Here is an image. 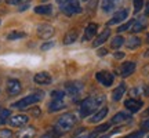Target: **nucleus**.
I'll return each mask as SVG.
<instances>
[{"label": "nucleus", "instance_id": "9b49d317", "mask_svg": "<svg viewBox=\"0 0 149 138\" xmlns=\"http://www.w3.org/2000/svg\"><path fill=\"white\" fill-rule=\"evenodd\" d=\"M146 24H148L146 17H141V18H138V20H134V24L131 25V28H130V32L131 33L142 32L145 28H146Z\"/></svg>", "mask_w": 149, "mask_h": 138}, {"label": "nucleus", "instance_id": "4c0bfd02", "mask_svg": "<svg viewBox=\"0 0 149 138\" xmlns=\"http://www.w3.org/2000/svg\"><path fill=\"white\" fill-rule=\"evenodd\" d=\"M54 44H55L54 42H46V43H43L40 48H42L43 51H46V50H50L51 47H54Z\"/></svg>", "mask_w": 149, "mask_h": 138}, {"label": "nucleus", "instance_id": "72a5a7b5", "mask_svg": "<svg viewBox=\"0 0 149 138\" xmlns=\"http://www.w3.org/2000/svg\"><path fill=\"white\" fill-rule=\"evenodd\" d=\"M144 135H145V131L144 130H139V131H135V133L128 134V135H126L124 138H144Z\"/></svg>", "mask_w": 149, "mask_h": 138}, {"label": "nucleus", "instance_id": "f8f14e48", "mask_svg": "<svg viewBox=\"0 0 149 138\" xmlns=\"http://www.w3.org/2000/svg\"><path fill=\"white\" fill-rule=\"evenodd\" d=\"M28 122H29V117L26 115H15V116L10 117V120H8V123L13 127H22V126L28 124Z\"/></svg>", "mask_w": 149, "mask_h": 138}, {"label": "nucleus", "instance_id": "473e14b6", "mask_svg": "<svg viewBox=\"0 0 149 138\" xmlns=\"http://www.w3.org/2000/svg\"><path fill=\"white\" fill-rule=\"evenodd\" d=\"M51 97H53V100H64L65 93L61 90H55L51 93Z\"/></svg>", "mask_w": 149, "mask_h": 138}, {"label": "nucleus", "instance_id": "5701e85b", "mask_svg": "<svg viewBox=\"0 0 149 138\" xmlns=\"http://www.w3.org/2000/svg\"><path fill=\"white\" fill-rule=\"evenodd\" d=\"M76 40H77V31L72 29V31H69V32L65 35V37H64V44H65V46H69V44L74 43Z\"/></svg>", "mask_w": 149, "mask_h": 138}, {"label": "nucleus", "instance_id": "a211bd4d", "mask_svg": "<svg viewBox=\"0 0 149 138\" xmlns=\"http://www.w3.org/2000/svg\"><path fill=\"white\" fill-rule=\"evenodd\" d=\"M131 120V116L126 113V112H119L116 113L115 116L112 117V123L113 124H120V123H126V122H130Z\"/></svg>", "mask_w": 149, "mask_h": 138}, {"label": "nucleus", "instance_id": "a18cd8bd", "mask_svg": "<svg viewBox=\"0 0 149 138\" xmlns=\"http://www.w3.org/2000/svg\"><path fill=\"white\" fill-rule=\"evenodd\" d=\"M145 17H149V1L145 6Z\"/></svg>", "mask_w": 149, "mask_h": 138}, {"label": "nucleus", "instance_id": "f03ea898", "mask_svg": "<svg viewBox=\"0 0 149 138\" xmlns=\"http://www.w3.org/2000/svg\"><path fill=\"white\" fill-rule=\"evenodd\" d=\"M76 123H77V117H76V115L68 112V113H64L61 117H58L57 124H55V128L59 130V131H62V133H65V131L72 130V128L76 126Z\"/></svg>", "mask_w": 149, "mask_h": 138}, {"label": "nucleus", "instance_id": "a878e982", "mask_svg": "<svg viewBox=\"0 0 149 138\" xmlns=\"http://www.w3.org/2000/svg\"><path fill=\"white\" fill-rule=\"evenodd\" d=\"M26 37L25 32H18V31H13L11 33L7 35V40H18V39H24Z\"/></svg>", "mask_w": 149, "mask_h": 138}, {"label": "nucleus", "instance_id": "bb28decb", "mask_svg": "<svg viewBox=\"0 0 149 138\" xmlns=\"http://www.w3.org/2000/svg\"><path fill=\"white\" fill-rule=\"evenodd\" d=\"M61 13H64L65 15H68V17L73 15V11H72V8H70L68 0H65V1H62V3H61Z\"/></svg>", "mask_w": 149, "mask_h": 138}, {"label": "nucleus", "instance_id": "a19ab883", "mask_svg": "<svg viewBox=\"0 0 149 138\" xmlns=\"http://www.w3.org/2000/svg\"><path fill=\"white\" fill-rule=\"evenodd\" d=\"M113 57L116 59H122V58H124V53H122V51H116V53L113 54Z\"/></svg>", "mask_w": 149, "mask_h": 138}, {"label": "nucleus", "instance_id": "ddd939ff", "mask_svg": "<svg viewBox=\"0 0 149 138\" xmlns=\"http://www.w3.org/2000/svg\"><path fill=\"white\" fill-rule=\"evenodd\" d=\"M135 62L133 61H128V62H124L122 65V68H120V73H122L123 77H128V76H131V75L135 72Z\"/></svg>", "mask_w": 149, "mask_h": 138}, {"label": "nucleus", "instance_id": "20e7f679", "mask_svg": "<svg viewBox=\"0 0 149 138\" xmlns=\"http://www.w3.org/2000/svg\"><path fill=\"white\" fill-rule=\"evenodd\" d=\"M36 32H37V36L40 37V39L47 40V39L54 36L55 29H54V26H51L50 24H40V25L36 28Z\"/></svg>", "mask_w": 149, "mask_h": 138}, {"label": "nucleus", "instance_id": "6e6552de", "mask_svg": "<svg viewBox=\"0 0 149 138\" xmlns=\"http://www.w3.org/2000/svg\"><path fill=\"white\" fill-rule=\"evenodd\" d=\"M83 90V84L81 82H69L66 83V93L70 97H79Z\"/></svg>", "mask_w": 149, "mask_h": 138}, {"label": "nucleus", "instance_id": "58836bf2", "mask_svg": "<svg viewBox=\"0 0 149 138\" xmlns=\"http://www.w3.org/2000/svg\"><path fill=\"white\" fill-rule=\"evenodd\" d=\"M141 128H142L144 131H149V119H146V120H144V122H142Z\"/></svg>", "mask_w": 149, "mask_h": 138}, {"label": "nucleus", "instance_id": "7c9ffc66", "mask_svg": "<svg viewBox=\"0 0 149 138\" xmlns=\"http://www.w3.org/2000/svg\"><path fill=\"white\" fill-rule=\"evenodd\" d=\"M144 1L145 0H133L134 3V13L137 14V13H139V11L144 8Z\"/></svg>", "mask_w": 149, "mask_h": 138}, {"label": "nucleus", "instance_id": "e433bc0d", "mask_svg": "<svg viewBox=\"0 0 149 138\" xmlns=\"http://www.w3.org/2000/svg\"><path fill=\"white\" fill-rule=\"evenodd\" d=\"M11 135H13L11 130H7V128H4V130H0V138H10Z\"/></svg>", "mask_w": 149, "mask_h": 138}, {"label": "nucleus", "instance_id": "6e6d98bb", "mask_svg": "<svg viewBox=\"0 0 149 138\" xmlns=\"http://www.w3.org/2000/svg\"><path fill=\"white\" fill-rule=\"evenodd\" d=\"M0 1H1V0H0Z\"/></svg>", "mask_w": 149, "mask_h": 138}, {"label": "nucleus", "instance_id": "412c9836", "mask_svg": "<svg viewBox=\"0 0 149 138\" xmlns=\"http://www.w3.org/2000/svg\"><path fill=\"white\" fill-rule=\"evenodd\" d=\"M33 10H35L36 14H40V15H48V14L53 13V6L51 4H40V6H36Z\"/></svg>", "mask_w": 149, "mask_h": 138}, {"label": "nucleus", "instance_id": "7ed1b4c3", "mask_svg": "<svg viewBox=\"0 0 149 138\" xmlns=\"http://www.w3.org/2000/svg\"><path fill=\"white\" fill-rule=\"evenodd\" d=\"M42 95H43L42 93H33V94H29V95H26L25 98H22V100H19V101L14 102V104L11 105V108L24 111V109L29 108L31 105H33V104H36V102L40 101V100H42Z\"/></svg>", "mask_w": 149, "mask_h": 138}, {"label": "nucleus", "instance_id": "864d4df0", "mask_svg": "<svg viewBox=\"0 0 149 138\" xmlns=\"http://www.w3.org/2000/svg\"><path fill=\"white\" fill-rule=\"evenodd\" d=\"M148 138H149V135H148Z\"/></svg>", "mask_w": 149, "mask_h": 138}, {"label": "nucleus", "instance_id": "5fc2aeb1", "mask_svg": "<svg viewBox=\"0 0 149 138\" xmlns=\"http://www.w3.org/2000/svg\"><path fill=\"white\" fill-rule=\"evenodd\" d=\"M0 111H1V109H0Z\"/></svg>", "mask_w": 149, "mask_h": 138}, {"label": "nucleus", "instance_id": "4be33fe9", "mask_svg": "<svg viewBox=\"0 0 149 138\" xmlns=\"http://www.w3.org/2000/svg\"><path fill=\"white\" fill-rule=\"evenodd\" d=\"M35 135H36L35 127H26L17 133V138H33Z\"/></svg>", "mask_w": 149, "mask_h": 138}, {"label": "nucleus", "instance_id": "2eb2a0df", "mask_svg": "<svg viewBox=\"0 0 149 138\" xmlns=\"http://www.w3.org/2000/svg\"><path fill=\"white\" fill-rule=\"evenodd\" d=\"M120 3H122V0H102L101 8L104 13H112Z\"/></svg>", "mask_w": 149, "mask_h": 138}, {"label": "nucleus", "instance_id": "9d476101", "mask_svg": "<svg viewBox=\"0 0 149 138\" xmlns=\"http://www.w3.org/2000/svg\"><path fill=\"white\" fill-rule=\"evenodd\" d=\"M33 82L36 84H50L53 82V77L48 72H39L33 76Z\"/></svg>", "mask_w": 149, "mask_h": 138}, {"label": "nucleus", "instance_id": "c85d7f7f", "mask_svg": "<svg viewBox=\"0 0 149 138\" xmlns=\"http://www.w3.org/2000/svg\"><path fill=\"white\" fill-rule=\"evenodd\" d=\"M142 94H145V89L144 87H134L133 90H130V95L131 98H137V97H141Z\"/></svg>", "mask_w": 149, "mask_h": 138}, {"label": "nucleus", "instance_id": "cd10ccee", "mask_svg": "<svg viewBox=\"0 0 149 138\" xmlns=\"http://www.w3.org/2000/svg\"><path fill=\"white\" fill-rule=\"evenodd\" d=\"M123 43H124V39H123V36H115L113 39H112V42H111V47L112 48H119V47H122L123 46Z\"/></svg>", "mask_w": 149, "mask_h": 138}, {"label": "nucleus", "instance_id": "de8ad7c7", "mask_svg": "<svg viewBox=\"0 0 149 138\" xmlns=\"http://www.w3.org/2000/svg\"><path fill=\"white\" fill-rule=\"evenodd\" d=\"M145 57H146V58H149V48L145 51Z\"/></svg>", "mask_w": 149, "mask_h": 138}, {"label": "nucleus", "instance_id": "ea45409f", "mask_svg": "<svg viewBox=\"0 0 149 138\" xmlns=\"http://www.w3.org/2000/svg\"><path fill=\"white\" fill-rule=\"evenodd\" d=\"M87 3H88V7H90L91 10H94V8L97 7V3H98V0H88Z\"/></svg>", "mask_w": 149, "mask_h": 138}, {"label": "nucleus", "instance_id": "603ef678", "mask_svg": "<svg viewBox=\"0 0 149 138\" xmlns=\"http://www.w3.org/2000/svg\"><path fill=\"white\" fill-rule=\"evenodd\" d=\"M42 1H47V0H42Z\"/></svg>", "mask_w": 149, "mask_h": 138}, {"label": "nucleus", "instance_id": "c9c22d12", "mask_svg": "<svg viewBox=\"0 0 149 138\" xmlns=\"http://www.w3.org/2000/svg\"><path fill=\"white\" fill-rule=\"evenodd\" d=\"M109 127H111V124L109 123H105V124H102V126H98V127L95 128V133H104V131H107V130H109Z\"/></svg>", "mask_w": 149, "mask_h": 138}, {"label": "nucleus", "instance_id": "3c124183", "mask_svg": "<svg viewBox=\"0 0 149 138\" xmlns=\"http://www.w3.org/2000/svg\"><path fill=\"white\" fill-rule=\"evenodd\" d=\"M81 1H88V0H81Z\"/></svg>", "mask_w": 149, "mask_h": 138}, {"label": "nucleus", "instance_id": "423d86ee", "mask_svg": "<svg viewBox=\"0 0 149 138\" xmlns=\"http://www.w3.org/2000/svg\"><path fill=\"white\" fill-rule=\"evenodd\" d=\"M22 91V84L19 80L17 79H8L7 80V93L8 95H18Z\"/></svg>", "mask_w": 149, "mask_h": 138}, {"label": "nucleus", "instance_id": "1a4fd4ad", "mask_svg": "<svg viewBox=\"0 0 149 138\" xmlns=\"http://www.w3.org/2000/svg\"><path fill=\"white\" fill-rule=\"evenodd\" d=\"M95 79L98 80L102 86H105V87H109V86L113 84V75L107 72V70L98 72V73L95 75Z\"/></svg>", "mask_w": 149, "mask_h": 138}, {"label": "nucleus", "instance_id": "49530a36", "mask_svg": "<svg viewBox=\"0 0 149 138\" xmlns=\"http://www.w3.org/2000/svg\"><path fill=\"white\" fill-rule=\"evenodd\" d=\"M145 94H146V95L149 97V86H148V87H146V89H145Z\"/></svg>", "mask_w": 149, "mask_h": 138}, {"label": "nucleus", "instance_id": "c03bdc74", "mask_svg": "<svg viewBox=\"0 0 149 138\" xmlns=\"http://www.w3.org/2000/svg\"><path fill=\"white\" fill-rule=\"evenodd\" d=\"M97 137V133L94 131L93 134H88V135H81V137H77V138H95Z\"/></svg>", "mask_w": 149, "mask_h": 138}, {"label": "nucleus", "instance_id": "dca6fc26", "mask_svg": "<svg viewBox=\"0 0 149 138\" xmlns=\"http://www.w3.org/2000/svg\"><path fill=\"white\" fill-rule=\"evenodd\" d=\"M108 112H109L108 108H101V109H98V111H95L93 113L91 119H88V122L90 123H100L101 120H104V119L107 117Z\"/></svg>", "mask_w": 149, "mask_h": 138}, {"label": "nucleus", "instance_id": "b1692460", "mask_svg": "<svg viewBox=\"0 0 149 138\" xmlns=\"http://www.w3.org/2000/svg\"><path fill=\"white\" fill-rule=\"evenodd\" d=\"M141 43H142V40H141L139 37L133 36V37H130V39H128L127 47L130 48V50H135V48H138L139 46H141Z\"/></svg>", "mask_w": 149, "mask_h": 138}, {"label": "nucleus", "instance_id": "09e8293b", "mask_svg": "<svg viewBox=\"0 0 149 138\" xmlns=\"http://www.w3.org/2000/svg\"><path fill=\"white\" fill-rule=\"evenodd\" d=\"M146 43H148V44H149V33H148V35H146Z\"/></svg>", "mask_w": 149, "mask_h": 138}, {"label": "nucleus", "instance_id": "6ab92c4d", "mask_svg": "<svg viewBox=\"0 0 149 138\" xmlns=\"http://www.w3.org/2000/svg\"><path fill=\"white\" fill-rule=\"evenodd\" d=\"M126 91H127V87H126V84H124V83L119 84L116 89L113 90V93H112V98H113V101H120Z\"/></svg>", "mask_w": 149, "mask_h": 138}, {"label": "nucleus", "instance_id": "2f4dec72", "mask_svg": "<svg viewBox=\"0 0 149 138\" xmlns=\"http://www.w3.org/2000/svg\"><path fill=\"white\" fill-rule=\"evenodd\" d=\"M10 116H11L10 109H3V111H0V123H6L7 117H10Z\"/></svg>", "mask_w": 149, "mask_h": 138}, {"label": "nucleus", "instance_id": "79ce46f5", "mask_svg": "<svg viewBox=\"0 0 149 138\" xmlns=\"http://www.w3.org/2000/svg\"><path fill=\"white\" fill-rule=\"evenodd\" d=\"M29 8V3H25V4H21L19 6V8H18V11H25Z\"/></svg>", "mask_w": 149, "mask_h": 138}, {"label": "nucleus", "instance_id": "f704fd0d", "mask_svg": "<svg viewBox=\"0 0 149 138\" xmlns=\"http://www.w3.org/2000/svg\"><path fill=\"white\" fill-rule=\"evenodd\" d=\"M8 4H14V6H21L25 3H31V0H7Z\"/></svg>", "mask_w": 149, "mask_h": 138}, {"label": "nucleus", "instance_id": "f257e3e1", "mask_svg": "<svg viewBox=\"0 0 149 138\" xmlns=\"http://www.w3.org/2000/svg\"><path fill=\"white\" fill-rule=\"evenodd\" d=\"M105 102V95H93L86 98L84 101H81L80 104V116L87 117L90 116L91 113H94L95 111H98V108H101V105Z\"/></svg>", "mask_w": 149, "mask_h": 138}, {"label": "nucleus", "instance_id": "0eeeda50", "mask_svg": "<svg viewBox=\"0 0 149 138\" xmlns=\"http://www.w3.org/2000/svg\"><path fill=\"white\" fill-rule=\"evenodd\" d=\"M128 17V10L127 8H122V10H117V13H115V15L112 17L111 20L108 21V26H112V25H117L120 22L126 21Z\"/></svg>", "mask_w": 149, "mask_h": 138}, {"label": "nucleus", "instance_id": "393cba45", "mask_svg": "<svg viewBox=\"0 0 149 138\" xmlns=\"http://www.w3.org/2000/svg\"><path fill=\"white\" fill-rule=\"evenodd\" d=\"M68 3H69L70 8L73 11V14H80V13L83 11V8H81V6H80V3H79V0H68Z\"/></svg>", "mask_w": 149, "mask_h": 138}, {"label": "nucleus", "instance_id": "8fccbe9b", "mask_svg": "<svg viewBox=\"0 0 149 138\" xmlns=\"http://www.w3.org/2000/svg\"><path fill=\"white\" fill-rule=\"evenodd\" d=\"M62 1H65V0H57V3H59V4H61Z\"/></svg>", "mask_w": 149, "mask_h": 138}, {"label": "nucleus", "instance_id": "aec40b11", "mask_svg": "<svg viewBox=\"0 0 149 138\" xmlns=\"http://www.w3.org/2000/svg\"><path fill=\"white\" fill-rule=\"evenodd\" d=\"M65 106L66 105H65L64 100H53V101L50 102V105H48V112L54 113V112H58L61 109H64Z\"/></svg>", "mask_w": 149, "mask_h": 138}, {"label": "nucleus", "instance_id": "f3484780", "mask_svg": "<svg viewBox=\"0 0 149 138\" xmlns=\"http://www.w3.org/2000/svg\"><path fill=\"white\" fill-rule=\"evenodd\" d=\"M109 36H111V31H109V29H105L104 32H101L95 39H94L93 46H94V47H100V46H102V44L109 39Z\"/></svg>", "mask_w": 149, "mask_h": 138}, {"label": "nucleus", "instance_id": "4d7b16f0", "mask_svg": "<svg viewBox=\"0 0 149 138\" xmlns=\"http://www.w3.org/2000/svg\"><path fill=\"white\" fill-rule=\"evenodd\" d=\"M0 24H1V22H0Z\"/></svg>", "mask_w": 149, "mask_h": 138}, {"label": "nucleus", "instance_id": "39448f33", "mask_svg": "<svg viewBox=\"0 0 149 138\" xmlns=\"http://www.w3.org/2000/svg\"><path fill=\"white\" fill-rule=\"evenodd\" d=\"M144 105V102L138 100V98H128L124 101V106H126V109H127L130 113H137L139 112V109L142 108Z\"/></svg>", "mask_w": 149, "mask_h": 138}, {"label": "nucleus", "instance_id": "c756f323", "mask_svg": "<svg viewBox=\"0 0 149 138\" xmlns=\"http://www.w3.org/2000/svg\"><path fill=\"white\" fill-rule=\"evenodd\" d=\"M133 24H134V20H130L128 22L123 24V25H120V26H117V32L122 33V32H126V31H130V28H131Z\"/></svg>", "mask_w": 149, "mask_h": 138}, {"label": "nucleus", "instance_id": "4468645a", "mask_svg": "<svg viewBox=\"0 0 149 138\" xmlns=\"http://www.w3.org/2000/svg\"><path fill=\"white\" fill-rule=\"evenodd\" d=\"M97 29H98V25H97V24H94V22L88 24V25L86 26L84 35H83V42H88V40H91L93 37L95 36Z\"/></svg>", "mask_w": 149, "mask_h": 138}, {"label": "nucleus", "instance_id": "37998d69", "mask_svg": "<svg viewBox=\"0 0 149 138\" xmlns=\"http://www.w3.org/2000/svg\"><path fill=\"white\" fill-rule=\"evenodd\" d=\"M107 54H108L107 48H101V50L98 51V55H100V57H104V55H107Z\"/></svg>", "mask_w": 149, "mask_h": 138}]
</instances>
